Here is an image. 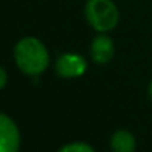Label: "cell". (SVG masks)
I'll use <instances>...</instances> for the list:
<instances>
[{"instance_id": "5b68a950", "label": "cell", "mask_w": 152, "mask_h": 152, "mask_svg": "<svg viewBox=\"0 0 152 152\" xmlns=\"http://www.w3.org/2000/svg\"><path fill=\"white\" fill-rule=\"evenodd\" d=\"M90 55H92V59L93 62L96 64H108L114 55H115V48H114V42L109 36H106L105 33L98 34L93 42H92V46H90Z\"/></svg>"}, {"instance_id": "3957f363", "label": "cell", "mask_w": 152, "mask_h": 152, "mask_svg": "<svg viewBox=\"0 0 152 152\" xmlns=\"http://www.w3.org/2000/svg\"><path fill=\"white\" fill-rule=\"evenodd\" d=\"M56 74L62 78H77L87 71V61L80 53H64L56 59Z\"/></svg>"}, {"instance_id": "7a4b0ae2", "label": "cell", "mask_w": 152, "mask_h": 152, "mask_svg": "<svg viewBox=\"0 0 152 152\" xmlns=\"http://www.w3.org/2000/svg\"><path fill=\"white\" fill-rule=\"evenodd\" d=\"M84 16L95 31L108 33L118 25L120 10L112 0H87Z\"/></svg>"}, {"instance_id": "8992f818", "label": "cell", "mask_w": 152, "mask_h": 152, "mask_svg": "<svg viewBox=\"0 0 152 152\" xmlns=\"http://www.w3.org/2000/svg\"><path fill=\"white\" fill-rule=\"evenodd\" d=\"M111 149L114 152H134L136 151V139L127 130H117L111 136Z\"/></svg>"}, {"instance_id": "ba28073f", "label": "cell", "mask_w": 152, "mask_h": 152, "mask_svg": "<svg viewBox=\"0 0 152 152\" xmlns=\"http://www.w3.org/2000/svg\"><path fill=\"white\" fill-rule=\"evenodd\" d=\"M6 83H7V72L3 66H0V90L6 86Z\"/></svg>"}, {"instance_id": "6da1fadb", "label": "cell", "mask_w": 152, "mask_h": 152, "mask_svg": "<svg viewBox=\"0 0 152 152\" xmlns=\"http://www.w3.org/2000/svg\"><path fill=\"white\" fill-rule=\"evenodd\" d=\"M13 59L24 74L37 77L48 69L50 56L42 40L36 37H24L15 45Z\"/></svg>"}, {"instance_id": "9c48e42d", "label": "cell", "mask_w": 152, "mask_h": 152, "mask_svg": "<svg viewBox=\"0 0 152 152\" xmlns=\"http://www.w3.org/2000/svg\"><path fill=\"white\" fill-rule=\"evenodd\" d=\"M148 95H149V98H151V101H152V80H151V83H149V86H148Z\"/></svg>"}, {"instance_id": "277c9868", "label": "cell", "mask_w": 152, "mask_h": 152, "mask_svg": "<svg viewBox=\"0 0 152 152\" xmlns=\"http://www.w3.org/2000/svg\"><path fill=\"white\" fill-rule=\"evenodd\" d=\"M21 146V133L16 123L0 112V152H18Z\"/></svg>"}, {"instance_id": "52a82bcc", "label": "cell", "mask_w": 152, "mask_h": 152, "mask_svg": "<svg viewBox=\"0 0 152 152\" xmlns=\"http://www.w3.org/2000/svg\"><path fill=\"white\" fill-rule=\"evenodd\" d=\"M56 152H95V149L86 142H71L59 148Z\"/></svg>"}]
</instances>
